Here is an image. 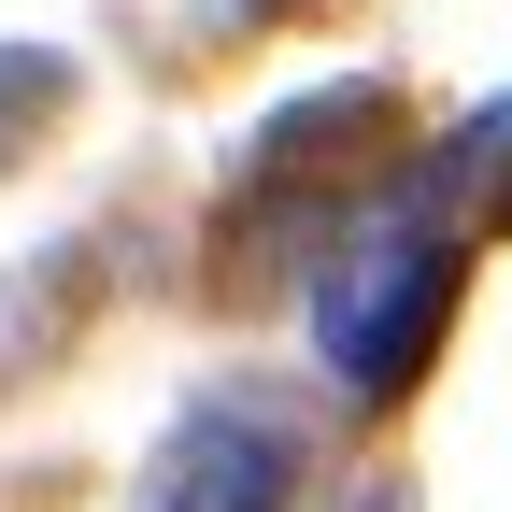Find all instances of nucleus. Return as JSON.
Returning <instances> with one entry per match:
<instances>
[{
  "label": "nucleus",
  "mask_w": 512,
  "mask_h": 512,
  "mask_svg": "<svg viewBox=\"0 0 512 512\" xmlns=\"http://www.w3.org/2000/svg\"><path fill=\"white\" fill-rule=\"evenodd\" d=\"M399 171H413V157H399V86L356 72V86L285 100V114L242 143L228 200H214V271H228V285H271V271H299V256H328Z\"/></svg>",
  "instance_id": "f03ea898"
},
{
  "label": "nucleus",
  "mask_w": 512,
  "mask_h": 512,
  "mask_svg": "<svg viewBox=\"0 0 512 512\" xmlns=\"http://www.w3.org/2000/svg\"><path fill=\"white\" fill-rule=\"evenodd\" d=\"M484 228H512V114H484Z\"/></svg>",
  "instance_id": "39448f33"
},
{
  "label": "nucleus",
  "mask_w": 512,
  "mask_h": 512,
  "mask_svg": "<svg viewBox=\"0 0 512 512\" xmlns=\"http://www.w3.org/2000/svg\"><path fill=\"white\" fill-rule=\"evenodd\" d=\"M285 498H299V427L271 399H200L143 470V512H285Z\"/></svg>",
  "instance_id": "7ed1b4c3"
},
{
  "label": "nucleus",
  "mask_w": 512,
  "mask_h": 512,
  "mask_svg": "<svg viewBox=\"0 0 512 512\" xmlns=\"http://www.w3.org/2000/svg\"><path fill=\"white\" fill-rule=\"evenodd\" d=\"M456 271H470V242H456V157H413L384 200L342 228V256L313 271V342H328V384L356 413L384 399H413L441 328H456Z\"/></svg>",
  "instance_id": "f257e3e1"
},
{
  "label": "nucleus",
  "mask_w": 512,
  "mask_h": 512,
  "mask_svg": "<svg viewBox=\"0 0 512 512\" xmlns=\"http://www.w3.org/2000/svg\"><path fill=\"white\" fill-rule=\"evenodd\" d=\"M57 114H72V57L57 43H0V171H15Z\"/></svg>",
  "instance_id": "20e7f679"
}]
</instances>
